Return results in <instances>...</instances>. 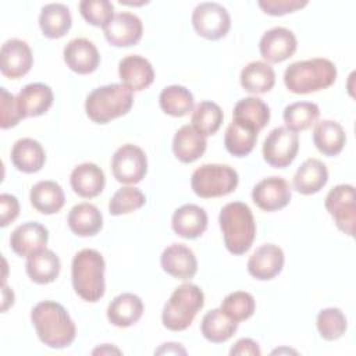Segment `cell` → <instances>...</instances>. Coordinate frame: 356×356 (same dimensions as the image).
<instances>
[{
  "label": "cell",
  "mask_w": 356,
  "mask_h": 356,
  "mask_svg": "<svg viewBox=\"0 0 356 356\" xmlns=\"http://www.w3.org/2000/svg\"><path fill=\"white\" fill-rule=\"evenodd\" d=\"M337 79V67L328 58L292 63L284 72V83L292 93L306 95L330 88Z\"/></svg>",
  "instance_id": "obj_3"
},
{
  "label": "cell",
  "mask_w": 356,
  "mask_h": 356,
  "mask_svg": "<svg viewBox=\"0 0 356 356\" xmlns=\"http://www.w3.org/2000/svg\"><path fill=\"white\" fill-rule=\"evenodd\" d=\"M47 241V229L35 221L21 224L10 235V245L14 253L26 257L42 249H46Z\"/></svg>",
  "instance_id": "obj_18"
},
{
  "label": "cell",
  "mask_w": 356,
  "mask_h": 356,
  "mask_svg": "<svg viewBox=\"0 0 356 356\" xmlns=\"http://www.w3.org/2000/svg\"><path fill=\"white\" fill-rule=\"evenodd\" d=\"M257 140V131L253 128L243 125L241 122H236L232 120V122L228 125L224 136V145L228 153H231L235 157H245L248 156Z\"/></svg>",
  "instance_id": "obj_36"
},
{
  "label": "cell",
  "mask_w": 356,
  "mask_h": 356,
  "mask_svg": "<svg viewBox=\"0 0 356 356\" xmlns=\"http://www.w3.org/2000/svg\"><path fill=\"white\" fill-rule=\"evenodd\" d=\"M67 222L75 235L92 236L102 229L103 216L95 204L79 203L70 210Z\"/></svg>",
  "instance_id": "obj_29"
},
{
  "label": "cell",
  "mask_w": 356,
  "mask_h": 356,
  "mask_svg": "<svg viewBox=\"0 0 356 356\" xmlns=\"http://www.w3.org/2000/svg\"><path fill=\"white\" fill-rule=\"evenodd\" d=\"M11 161L18 171L36 172L46 161V153L42 145L31 138L17 140L11 149Z\"/></svg>",
  "instance_id": "obj_26"
},
{
  "label": "cell",
  "mask_w": 356,
  "mask_h": 356,
  "mask_svg": "<svg viewBox=\"0 0 356 356\" xmlns=\"http://www.w3.org/2000/svg\"><path fill=\"white\" fill-rule=\"evenodd\" d=\"M298 42L292 31L284 26H275L264 32L260 39L259 50L268 63H281L289 58L296 50Z\"/></svg>",
  "instance_id": "obj_14"
},
{
  "label": "cell",
  "mask_w": 356,
  "mask_h": 356,
  "mask_svg": "<svg viewBox=\"0 0 356 356\" xmlns=\"http://www.w3.org/2000/svg\"><path fill=\"white\" fill-rule=\"evenodd\" d=\"M143 302L139 296L125 292L115 296L107 307L108 321L120 328H127L139 321L143 314Z\"/></svg>",
  "instance_id": "obj_24"
},
{
  "label": "cell",
  "mask_w": 356,
  "mask_h": 356,
  "mask_svg": "<svg viewBox=\"0 0 356 356\" xmlns=\"http://www.w3.org/2000/svg\"><path fill=\"white\" fill-rule=\"evenodd\" d=\"M313 142L318 152L325 156H337L342 152L346 135L341 124L331 120H323L313 129Z\"/></svg>",
  "instance_id": "obj_31"
},
{
  "label": "cell",
  "mask_w": 356,
  "mask_h": 356,
  "mask_svg": "<svg viewBox=\"0 0 356 356\" xmlns=\"http://www.w3.org/2000/svg\"><path fill=\"white\" fill-rule=\"evenodd\" d=\"M317 330L321 338L327 341H335L341 338L346 331V317L338 307L323 309L317 314Z\"/></svg>",
  "instance_id": "obj_41"
},
{
  "label": "cell",
  "mask_w": 356,
  "mask_h": 356,
  "mask_svg": "<svg viewBox=\"0 0 356 356\" xmlns=\"http://www.w3.org/2000/svg\"><path fill=\"white\" fill-rule=\"evenodd\" d=\"M275 83L273 67L264 61H252L241 71V85L249 93H266Z\"/></svg>",
  "instance_id": "obj_34"
},
{
  "label": "cell",
  "mask_w": 356,
  "mask_h": 356,
  "mask_svg": "<svg viewBox=\"0 0 356 356\" xmlns=\"http://www.w3.org/2000/svg\"><path fill=\"white\" fill-rule=\"evenodd\" d=\"M220 309L231 320L239 323L248 320L254 313L256 302L249 292L236 291L224 298Z\"/></svg>",
  "instance_id": "obj_40"
},
{
  "label": "cell",
  "mask_w": 356,
  "mask_h": 356,
  "mask_svg": "<svg viewBox=\"0 0 356 356\" xmlns=\"http://www.w3.org/2000/svg\"><path fill=\"white\" fill-rule=\"evenodd\" d=\"M234 121L248 125L259 132L270 121V108L256 96L245 97L234 107Z\"/></svg>",
  "instance_id": "obj_33"
},
{
  "label": "cell",
  "mask_w": 356,
  "mask_h": 356,
  "mask_svg": "<svg viewBox=\"0 0 356 356\" xmlns=\"http://www.w3.org/2000/svg\"><path fill=\"white\" fill-rule=\"evenodd\" d=\"M71 188L81 197H96L106 185L103 170L93 163H82L76 165L70 177Z\"/></svg>",
  "instance_id": "obj_23"
},
{
  "label": "cell",
  "mask_w": 356,
  "mask_h": 356,
  "mask_svg": "<svg viewBox=\"0 0 356 356\" xmlns=\"http://www.w3.org/2000/svg\"><path fill=\"white\" fill-rule=\"evenodd\" d=\"M114 178L121 184H138L146 175L147 159L145 152L132 143L122 145L115 150L111 160Z\"/></svg>",
  "instance_id": "obj_11"
},
{
  "label": "cell",
  "mask_w": 356,
  "mask_h": 356,
  "mask_svg": "<svg viewBox=\"0 0 356 356\" xmlns=\"http://www.w3.org/2000/svg\"><path fill=\"white\" fill-rule=\"evenodd\" d=\"M21 114L17 107V99L6 88H1V117L0 127L3 129L17 125L21 120Z\"/></svg>",
  "instance_id": "obj_44"
},
{
  "label": "cell",
  "mask_w": 356,
  "mask_h": 356,
  "mask_svg": "<svg viewBox=\"0 0 356 356\" xmlns=\"http://www.w3.org/2000/svg\"><path fill=\"white\" fill-rule=\"evenodd\" d=\"M307 1L300 0H260L259 7L270 15H284L305 7Z\"/></svg>",
  "instance_id": "obj_45"
},
{
  "label": "cell",
  "mask_w": 356,
  "mask_h": 356,
  "mask_svg": "<svg viewBox=\"0 0 356 356\" xmlns=\"http://www.w3.org/2000/svg\"><path fill=\"white\" fill-rule=\"evenodd\" d=\"M204 305L203 291L195 284H182L164 305L161 321L170 331L186 330Z\"/></svg>",
  "instance_id": "obj_6"
},
{
  "label": "cell",
  "mask_w": 356,
  "mask_h": 356,
  "mask_svg": "<svg viewBox=\"0 0 356 356\" xmlns=\"http://www.w3.org/2000/svg\"><path fill=\"white\" fill-rule=\"evenodd\" d=\"M324 206L334 218L337 227L346 235L353 236L356 221L355 188L345 184L337 185L327 193Z\"/></svg>",
  "instance_id": "obj_10"
},
{
  "label": "cell",
  "mask_w": 356,
  "mask_h": 356,
  "mask_svg": "<svg viewBox=\"0 0 356 356\" xmlns=\"http://www.w3.org/2000/svg\"><path fill=\"white\" fill-rule=\"evenodd\" d=\"M143 32L142 21L132 13H118L104 28V36L111 46L128 47L136 44Z\"/></svg>",
  "instance_id": "obj_15"
},
{
  "label": "cell",
  "mask_w": 356,
  "mask_h": 356,
  "mask_svg": "<svg viewBox=\"0 0 356 356\" xmlns=\"http://www.w3.org/2000/svg\"><path fill=\"white\" fill-rule=\"evenodd\" d=\"M104 259L95 249H82L74 256L71 278L79 298L93 303L104 295Z\"/></svg>",
  "instance_id": "obj_4"
},
{
  "label": "cell",
  "mask_w": 356,
  "mask_h": 356,
  "mask_svg": "<svg viewBox=\"0 0 356 356\" xmlns=\"http://www.w3.org/2000/svg\"><path fill=\"white\" fill-rule=\"evenodd\" d=\"M320 108L316 103L312 102H298L286 106L284 108V122L288 129L305 131L310 128L318 120Z\"/></svg>",
  "instance_id": "obj_38"
},
{
  "label": "cell",
  "mask_w": 356,
  "mask_h": 356,
  "mask_svg": "<svg viewBox=\"0 0 356 356\" xmlns=\"http://www.w3.org/2000/svg\"><path fill=\"white\" fill-rule=\"evenodd\" d=\"M284 252L280 246L266 243L257 248L248 260V271L260 281L273 280L284 267Z\"/></svg>",
  "instance_id": "obj_16"
},
{
  "label": "cell",
  "mask_w": 356,
  "mask_h": 356,
  "mask_svg": "<svg viewBox=\"0 0 356 356\" xmlns=\"http://www.w3.org/2000/svg\"><path fill=\"white\" fill-rule=\"evenodd\" d=\"M200 330L207 341L221 343L228 341L236 332L238 323L225 316L221 309H213L203 316Z\"/></svg>",
  "instance_id": "obj_35"
},
{
  "label": "cell",
  "mask_w": 356,
  "mask_h": 356,
  "mask_svg": "<svg viewBox=\"0 0 356 356\" xmlns=\"http://www.w3.org/2000/svg\"><path fill=\"white\" fill-rule=\"evenodd\" d=\"M79 11L88 24L103 29L114 17V6L108 0H82Z\"/></svg>",
  "instance_id": "obj_43"
},
{
  "label": "cell",
  "mask_w": 356,
  "mask_h": 356,
  "mask_svg": "<svg viewBox=\"0 0 356 356\" xmlns=\"http://www.w3.org/2000/svg\"><path fill=\"white\" fill-rule=\"evenodd\" d=\"M33 63L31 47L21 39H8L0 50V70L7 78L17 79L29 72Z\"/></svg>",
  "instance_id": "obj_13"
},
{
  "label": "cell",
  "mask_w": 356,
  "mask_h": 356,
  "mask_svg": "<svg viewBox=\"0 0 356 356\" xmlns=\"http://www.w3.org/2000/svg\"><path fill=\"white\" fill-rule=\"evenodd\" d=\"M29 199L32 206L42 214H54L65 203L63 188L54 181H40L31 189Z\"/></svg>",
  "instance_id": "obj_32"
},
{
  "label": "cell",
  "mask_w": 356,
  "mask_h": 356,
  "mask_svg": "<svg viewBox=\"0 0 356 356\" xmlns=\"http://www.w3.org/2000/svg\"><path fill=\"white\" fill-rule=\"evenodd\" d=\"M160 107L172 117H184L193 108V95L181 85H171L161 90Z\"/></svg>",
  "instance_id": "obj_37"
},
{
  "label": "cell",
  "mask_w": 356,
  "mask_h": 356,
  "mask_svg": "<svg viewBox=\"0 0 356 356\" xmlns=\"http://www.w3.org/2000/svg\"><path fill=\"white\" fill-rule=\"evenodd\" d=\"M192 25L200 36L209 40H218L228 33L231 28V17L221 4L204 1L195 7L192 13Z\"/></svg>",
  "instance_id": "obj_8"
},
{
  "label": "cell",
  "mask_w": 356,
  "mask_h": 356,
  "mask_svg": "<svg viewBox=\"0 0 356 356\" xmlns=\"http://www.w3.org/2000/svg\"><path fill=\"white\" fill-rule=\"evenodd\" d=\"M118 74L122 85L131 90H143L154 81V71L149 60L142 56L131 54L118 64Z\"/></svg>",
  "instance_id": "obj_20"
},
{
  "label": "cell",
  "mask_w": 356,
  "mask_h": 356,
  "mask_svg": "<svg viewBox=\"0 0 356 356\" xmlns=\"http://www.w3.org/2000/svg\"><path fill=\"white\" fill-rule=\"evenodd\" d=\"M328 181V170L318 159H307L293 175V188L302 195L317 193Z\"/></svg>",
  "instance_id": "obj_27"
},
{
  "label": "cell",
  "mask_w": 356,
  "mask_h": 356,
  "mask_svg": "<svg viewBox=\"0 0 356 356\" xmlns=\"http://www.w3.org/2000/svg\"><path fill=\"white\" fill-rule=\"evenodd\" d=\"M0 225L7 227L19 214V203L14 195L1 193L0 195Z\"/></svg>",
  "instance_id": "obj_46"
},
{
  "label": "cell",
  "mask_w": 356,
  "mask_h": 356,
  "mask_svg": "<svg viewBox=\"0 0 356 356\" xmlns=\"http://www.w3.org/2000/svg\"><path fill=\"white\" fill-rule=\"evenodd\" d=\"M64 61L70 70L85 75L93 72L97 68L100 54L90 40L85 38H76L70 40L64 47Z\"/></svg>",
  "instance_id": "obj_19"
},
{
  "label": "cell",
  "mask_w": 356,
  "mask_h": 356,
  "mask_svg": "<svg viewBox=\"0 0 356 356\" xmlns=\"http://www.w3.org/2000/svg\"><path fill=\"white\" fill-rule=\"evenodd\" d=\"M291 185L281 177H268L254 185L252 199L264 211H275L285 207L291 200Z\"/></svg>",
  "instance_id": "obj_12"
},
{
  "label": "cell",
  "mask_w": 356,
  "mask_h": 356,
  "mask_svg": "<svg viewBox=\"0 0 356 356\" xmlns=\"http://www.w3.org/2000/svg\"><path fill=\"white\" fill-rule=\"evenodd\" d=\"M171 227L177 235L185 239H196L207 228V214L200 206L184 204L174 211Z\"/></svg>",
  "instance_id": "obj_22"
},
{
  "label": "cell",
  "mask_w": 356,
  "mask_h": 356,
  "mask_svg": "<svg viewBox=\"0 0 356 356\" xmlns=\"http://www.w3.org/2000/svg\"><path fill=\"white\" fill-rule=\"evenodd\" d=\"M17 107L22 118L44 114L53 104V90L50 86L36 82L24 86L15 96Z\"/></svg>",
  "instance_id": "obj_21"
},
{
  "label": "cell",
  "mask_w": 356,
  "mask_h": 356,
  "mask_svg": "<svg viewBox=\"0 0 356 356\" xmlns=\"http://www.w3.org/2000/svg\"><path fill=\"white\" fill-rule=\"evenodd\" d=\"M218 222L228 252L239 256L250 249L256 236V222L248 204L227 203L220 211Z\"/></svg>",
  "instance_id": "obj_2"
},
{
  "label": "cell",
  "mask_w": 356,
  "mask_h": 356,
  "mask_svg": "<svg viewBox=\"0 0 356 356\" xmlns=\"http://www.w3.org/2000/svg\"><path fill=\"white\" fill-rule=\"evenodd\" d=\"M163 270L178 280H189L197 271V260L195 253L184 243H172L167 246L160 257Z\"/></svg>",
  "instance_id": "obj_17"
},
{
  "label": "cell",
  "mask_w": 356,
  "mask_h": 356,
  "mask_svg": "<svg viewBox=\"0 0 356 356\" xmlns=\"http://www.w3.org/2000/svg\"><path fill=\"white\" fill-rule=\"evenodd\" d=\"M134 104L132 90L122 83H110L92 90L85 102L88 117L96 124H107L125 115Z\"/></svg>",
  "instance_id": "obj_5"
},
{
  "label": "cell",
  "mask_w": 356,
  "mask_h": 356,
  "mask_svg": "<svg viewBox=\"0 0 356 356\" xmlns=\"http://www.w3.org/2000/svg\"><path fill=\"white\" fill-rule=\"evenodd\" d=\"M26 274L36 284H49L53 282L61 268L58 256L50 249H42L26 259Z\"/></svg>",
  "instance_id": "obj_28"
},
{
  "label": "cell",
  "mask_w": 356,
  "mask_h": 356,
  "mask_svg": "<svg viewBox=\"0 0 356 356\" xmlns=\"http://www.w3.org/2000/svg\"><path fill=\"white\" fill-rule=\"evenodd\" d=\"M207 147L206 138L199 134L192 125L181 127L172 139V152L175 157L188 164L203 156Z\"/></svg>",
  "instance_id": "obj_25"
},
{
  "label": "cell",
  "mask_w": 356,
  "mask_h": 356,
  "mask_svg": "<svg viewBox=\"0 0 356 356\" xmlns=\"http://www.w3.org/2000/svg\"><path fill=\"white\" fill-rule=\"evenodd\" d=\"M221 107L213 102H200L192 113V127L203 136L214 135L222 122Z\"/></svg>",
  "instance_id": "obj_39"
},
{
  "label": "cell",
  "mask_w": 356,
  "mask_h": 356,
  "mask_svg": "<svg viewBox=\"0 0 356 356\" xmlns=\"http://www.w3.org/2000/svg\"><path fill=\"white\" fill-rule=\"evenodd\" d=\"M31 320L39 339L49 348L63 349L75 339V323L64 306L57 302L44 300L38 303L31 312Z\"/></svg>",
  "instance_id": "obj_1"
},
{
  "label": "cell",
  "mask_w": 356,
  "mask_h": 356,
  "mask_svg": "<svg viewBox=\"0 0 356 356\" xmlns=\"http://www.w3.org/2000/svg\"><path fill=\"white\" fill-rule=\"evenodd\" d=\"M111 352L121 353L117 348H111V349H110V348H108V345L106 343V345H104V348H97V349H95V350H93V355H96V353H111Z\"/></svg>",
  "instance_id": "obj_48"
},
{
  "label": "cell",
  "mask_w": 356,
  "mask_h": 356,
  "mask_svg": "<svg viewBox=\"0 0 356 356\" xmlns=\"http://www.w3.org/2000/svg\"><path fill=\"white\" fill-rule=\"evenodd\" d=\"M71 13L61 3H50L43 6L39 15V26L46 38L58 39L71 28Z\"/></svg>",
  "instance_id": "obj_30"
},
{
  "label": "cell",
  "mask_w": 356,
  "mask_h": 356,
  "mask_svg": "<svg viewBox=\"0 0 356 356\" xmlns=\"http://www.w3.org/2000/svg\"><path fill=\"white\" fill-rule=\"evenodd\" d=\"M299 150V136L286 127L274 128L263 143V157L274 168L288 167Z\"/></svg>",
  "instance_id": "obj_9"
},
{
  "label": "cell",
  "mask_w": 356,
  "mask_h": 356,
  "mask_svg": "<svg viewBox=\"0 0 356 356\" xmlns=\"http://www.w3.org/2000/svg\"><path fill=\"white\" fill-rule=\"evenodd\" d=\"M146 202L145 195L134 186L120 188L110 199L108 211L113 216H121L140 209Z\"/></svg>",
  "instance_id": "obj_42"
},
{
  "label": "cell",
  "mask_w": 356,
  "mask_h": 356,
  "mask_svg": "<svg viewBox=\"0 0 356 356\" xmlns=\"http://www.w3.org/2000/svg\"><path fill=\"white\" fill-rule=\"evenodd\" d=\"M229 353L234 355H252V356H260V348L259 345L250 339V338H242L235 342V345L231 348Z\"/></svg>",
  "instance_id": "obj_47"
},
{
  "label": "cell",
  "mask_w": 356,
  "mask_h": 356,
  "mask_svg": "<svg viewBox=\"0 0 356 356\" xmlns=\"http://www.w3.org/2000/svg\"><path fill=\"white\" fill-rule=\"evenodd\" d=\"M238 172L227 164H203L191 178L193 192L204 199L225 196L238 186Z\"/></svg>",
  "instance_id": "obj_7"
}]
</instances>
